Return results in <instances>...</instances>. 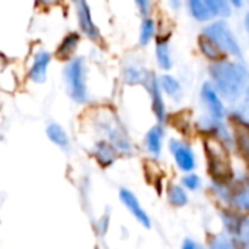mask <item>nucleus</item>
<instances>
[{
    "instance_id": "23",
    "label": "nucleus",
    "mask_w": 249,
    "mask_h": 249,
    "mask_svg": "<svg viewBox=\"0 0 249 249\" xmlns=\"http://www.w3.org/2000/svg\"><path fill=\"white\" fill-rule=\"evenodd\" d=\"M196 48L198 51V54L209 63H216L220 61L223 58H228L207 36H204L203 34H198L196 38Z\"/></svg>"
},
{
    "instance_id": "13",
    "label": "nucleus",
    "mask_w": 249,
    "mask_h": 249,
    "mask_svg": "<svg viewBox=\"0 0 249 249\" xmlns=\"http://www.w3.org/2000/svg\"><path fill=\"white\" fill-rule=\"evenodd\" d=\"M168 149L175 160L177 168L184 172H194L196 166H197V159H196V153L194 149L190 143H187L182 139H171L168 142Z\"/></svg>"
},
{
    "instance_id": "28",
    "label": "nucleus",
    "mask_w": 249,
    "mask_h": 249,
    "mask_svg": "<svg viewBox=\"0 0 249 249\" xmlns=\"http://www.w3.org/2000/svg\"><path fill=\"white\" fill-rule=\"evenodd\" d=\"M181 184L187 191H197L201 187V178L194 172H188L181 178Z\"/></svg>"
},
{
    "instance_id": "35",
    "label": "nucleus",
    "mask_w": 249,
    "mask_h": 249,
    "mask_svg": "<svg viewBox=\"0 0 249 249\" xmlns=\"http://www.w3.org/2000/svg\"><path fill=\"white\" fill-rule=\"evenodd\" d=\"M242 26H244V31L247 34V36L249 38V10H247L242 16Z\"/></svg>"
},
{
    "instance_id": "19",
    "label": "nucleus",
    "mask_w": 249,
    "mask_h": 249,
    "mask_svg": "<svg viewBox=\"0 0 249 249\" xmlns=\"http://www.w3.org/2000/svg\"><path fill=\"white\" fill-rule=\"evenodd\" d=\"M82 38L83 36H82V34L79 31L67 32L61 38V41H60V44H58V47L55 50V54H54L55 58H58V60L66 63V61L71 60L73 57H76V51L79 50Z\"/></svg>"
},
{
    "instance_id": "24",
    "label": "nucleus",
    "mask_w": 249,
    "mask_h": 249,
    "mask_svg": "<svg viewBox=\"0 0 249 249\" xmlns=\"http://www.w3.org/2000/svg\"><path fill=\"white\" fill-rule=\"evenodd\" d=\"M45 134H47L48 140H50L54 146H57L58 149L67 150V149L70 147V137H69V133H67V130H66L61 124H58V123H55V121L48 123L47 127H45Z\"/></svg>"
},
{
    "instance_id": "32",
    "label": "nucleus",
    "mask_w": 249,
    "mask_h": 249,
    "mask_svg": "<svg viewBox=\"0 0 249 249\" xmlns=\"http://www.w3.org/2000/svg\"><path fill=\"white\" fill-rule=\"evenodd\" d=\"M109 220H111V217H109V214H108V213H107V214H104V216L99 219L96 229H98V232H99V235H101V236H105V235H107V232H108V229H109Z\"/></svg>"
},
{
    "instance_id": "38",
    "label": "nucleus",
    "mask_w": 249,
    "mask_h": 249,
    "mask_svg": "<svg viewBox=\"0 0 249 249\" xmlns=\"http://www.w3.org/2000/svg\"><path fill=\"white\" fill-rule=\"evenodd\" d=\"M248 165H249V160H248Z\"/></svg>"
},
{
    "instance_id": "16",
    "label": "nucleus",
    "mask_w": 249,
    "mask_h": 249,
    "mask_svg": "<svg viewBox=\"0 0 249 249\" xmlns=\"http://www.w3.org/2000/svg\"><path fill=\"white\" fill-rule=\"evenodd\" d=\"M90 155L102 169H108V168L114 166V163L121 156L118 153V150L105 139H99L92 144Z\"/></svg>"
},
{
    "instance_id": "21",
    "label": "nucleus",
    "mask_w": 249,
    "mask_h": 249,
    "mask_svg": "<svg viewBox=\"0 0 249 249\" xmlns=\"http://www.w3.org/2000/svg\"><path fill=\"white\" fill-rule=\"evenodd\" d=\"M184 12L188 15V18L193 22H196L201 26L214 19L212 9L209 7V4L204 0H185Z\"/></svg>"
},
{
    "instance_id": "14",
    "label": "nucleus",
    "mask_w": 249,
    "mask_h": 249,
    "mask_svg": "<svg viewBox=\"0 0 249 249\" xmlns=\"http://www.w3.org/2000/svg\"><path fill=\"white\" fill-rule=\"evenodd\" d=\"M118 198L121 201V204L125 207V210L134 217V220L144 229H150L152 228V219L147 214V212L143 209L140 200L137 198V196L128 190V188H120L118 191Z\"/></svg>"
},
{
    "instance_id": "7",
    "label": "nucleus",
    "mask_w": 249,
    "mask_h": 249,
    "mask_svg": "<svg viewBox=\"0 0 249 249\" xmlns=\"http://www.w3.org/2000/svg\"><path fill=\"white\" fill-rule=\"evenodd\" d=\"M198 99L206 115L216 120H226L229 111L228 105L209 79L201 82L198 89Z\"/></svg>"
},
{
    "instance_id": "6",
    "label": "nucleus",
    "mask_w": 249,
    "mask_h": 249,
    "mask_svg": "<svg viewBox=\"0 0 249 249\" xmlns=\"http://www.w3.org/2000/svg\"><path fill=\"white\" fill-rule=\"evenodd\" d=\"M220 220L226 235L239 247L249 249V214L235 209H225L220 212Z\"/></svg>"
},
{
    "instance_id": "37",
    "label": "nucleus",
    "mask_w": 249,
    "mask_h": 249,
    "mask_svg": "<svg viewBox=\"0 0 249 249\" xmlns=\"http://www.w3.org/2000/svg\"><path fill=\"white\" fill-rule=\"evenodd\" d=\"M247 3H248V7H249V0H247Z\"/></svg>"
},
{
    "instance_id": "18",
    "label": "nucleus",
    "mask_w": 249,
    "mask_h": 249,
    "mask_svg": "<svg viewBox=\"0 0 249 249\" xmlns=\"http://www.w3.org/2000/svg\"><path fill=\"white\" fill-rule=\"evenodd\" d=\"M165 124H153L144 134L143 139V146L144 150L149 153V156L152 158H159L162 155V149H163V140H165Z\"/></svg>"
},
{
    "instance_id": "15",
    "label": "nucleus",
    "mask_w": 249,
    "mask_h": 249,
    "mask_svg": "<svg viewBox=\"0 0 249 249\" xmlns=\"http://www.w3.org/2000/svg\"><path fill=\"white\" fill-rule=\"evenodd\" d=\"M51 60H53V54L50 51H47L44 48L36 50L34 53V55L31 58V64L28 67V73H26L28 80L35 85L45 83Z\"/></svg>"
},
{
    "instance_id": "30",
    "label": "nucleus",
    "mask_w": 249,
    "mask_h": 249,
    "mask_svg": "<svg viewBox=\"0 0 249 249\" xmlns=\"http://www.w3.org/2000/svg\"><path fill=\"white\" fill-rule=\"evenodd\" d=\"M165 6H166L169 13L178 15V13H181L184 10L185 0H165Z\"/></svg>"
},
{
    "instance_id": "26",
    "label": "nucleus",
    "mask_w": 249,
    "mask_h": 249,
    "mask_svg": "<svg viewBox=\"0 0 249 249\" xmlns=\"http://www.w3.org/2000/svg\"><path fill=\"white\" fill-rule=\"evenodd\" d=\"M209 7L212 9L214 18H223V19H231L235 13V9L228 0H204Z\"/></svg>"
},
{
    "instance_id": "27",
    "label": "nucleus",
    "mask_w": 249,
    "mask_h": 249,
    "mask_svg": "<svg viewBox=\"0 0 249 249\" xmlns=\"http://www.w3.org/2000/svg\"><path fill=\"white\" fill-rule=\"evenodd\" d=\"M206 249H244L239 247L233 239L228 235H214L209 239V245Z\"/></svg>"
},
{
    "instance_id": "22",
    "label": "nucleus",
    "mask_w": 249,
    "mask_h": 249,
    "mask_svg": "<svg viewBox=\"0 0 249 249\" xmlns=\"http://www.w3.org/2000/svg\"><path fill=\"white\" fill-rule=\"evenodd\" d=\"M159 32V22L153 15L150 16H143L139 25V32H137V44L140 48H146L150 44H153L156 35Z\"/></svg>"
},
{
    "instance_id": "2",
    "label": "nucleus",
    "mask_w": 249,
    "mask_h": 249,
    "mask_svg": "<svg viewBox=\"0 0 249 249\" xmlns=\"http://www.w3.org/2000/svg\"><path fill=\"white\" fill-rule=\"evenodd\" d=\"M200 34L207 36L228 58L245 60V50L244 45L231 25L229 19L214 18L209 23L203 25Z\"/></svg>"
},
{
    "instance_id": "34",
    "label": "nucleus",
    "mask_w": 249,
    "mask_h": 249,
    "mask_svg": "<svg viewBox=\"0 0 249 249\" xmlns=\"http://www.w3.org/2000/svg\"><path fill=\"white\" fill-rule=\"evenodd\" d=\"M181 249H206L204 247H201L198 242H196L194 239L191 238H185L182 241V245H181Z\"/></svg>"
},
{
    "instance_id": "3",
    "label": "nucleus",
    "mask_w": 249,
    "mask_h": 249,
    "mask_svg": "<svg viewBox=\"0 0 249 249\" xmlns=\"http://www.w3.org/2000/svg\"><path fill=\"white\" fill-rule=\"evenodd\" d=\"M203 150L212 181L217 184H231L233 181V166L229 153L231 149L216 139L204 137Z\"/></svg>"
},
{
    "instance_id": "10",
    "label": "nucleus",
    "mask_w": 249,
    "mask_h": 249,
    "mask_svg": "<svg viewBox=\"0 0 249 249\" xmlns=\"http://www.w3.org/2000/svg\"><path fill=\"white\" fill-rule=\"evenodd\" d=\"M153 55L156 67L160 73H171L175 66L174 51H172V32L162 31L159 26V32L153 41Z\"/></svg>"
},
{
    "instance_id": "36",
    "label": "nucleus",
    "mask_w": 249,
    "mask_h": 249,
    "mask_svg": "<svg viewBox=\"0 0 249 249\" xmlns=\"http://www.w3.org/2000/svg\"><path fill=\"white\" fill-rule=\"evenodd\" d=\"M228 1L232 4V7L235 9V12L244 9V6H245V3H247V0H228Z\"/></svg>"
},
{
    "instance_id": "8",
    "label": "nucleus",
    "mask_w": 249,
    "mask_h": 249,
    "mask_svg": "<svg viewBox=\"0 0 249 249\" xmlns=\"http://www.w3.org/2000/svg\"><path fill=\"white\" fill-rule=\"evenodd\" d=\"M196 127L204 137L216 139V140L222 142L226 147L235 149L233 134H232V130L226 120H216V118H212L204 114L197 120Z\"/></svg>"
},
{
    "instance_id": "25",
    "label": "nucleus",
    "mask_w": 249,
    "mask_h": 249,
    "mask_svg": "<svg viewBox=\"0 0 249 249\" xmlns=\"http://www.w3.org/2000/svg\"><path fill=\"white\" fill-rule=\"evenodd\" d=\"M166 198H168V203L177 209L185 207L190 200L187 190L181 184H171L166 190Z\"/></svg>"
},
{
    "instance_id": "31",
    "label": "nucleus",
    "mask_w": 249,
    "mask_h": 249,
    "mask_svg": "<svg viewBox=\"0 0 249 249\" xmlns=\"http://www.w3.org/2000/svg\"><path fill=\"white\" fill-rule=\"evenodd\" d=\"M244 115H247L249 117V85L247 86V89L244 90V93H242V98L239 99V102H238V107H236Z\"/></svg>"
},
{
    "instance_id": "17",
    "label": "nucleus",
    "mask_w": 249,
    "mask_h": 249,
    "mask_svg": "<svg viewBox=\"0 0 249 249\" xmlns=\"http://www.w3.org/2000/svg\"><path fill=\"white\" fill-rule=\"evenodd\" d=\"M153 70H149L146 66L139 61H128L123 66L121 77L127 86H146Z\"/></svg>"
},
{
    "instance_id": "29",
    "label": "nucleus",
    "mask_w": 249,
    "mask_h": 249,
    "mask_svg": "<svg viewBox=\"0 0 249 249\" xmlns=\"http://www.w3.org/2000/svg\"><path fill=\"white\" fill-rule=\"evenodd\" d=\"M134 6L139 12V15L143 16H150L153 15V7H155V1L153 0H133Z\"/></svg>"
},
{
    "instance_id": "1",
    "label": "nucleus",
    "mask_w": 249,
    "mask_h": 249,
    "mask_svg": "<svg viewBox=\"0 0 249 249\" xmlns=\"http://www.w3.org/2000/svg\"><path fill=\"white\" fill-rule=\"evenodd\" d=\"M207 77L226 105H238L249 85V66L245 60L223 58L207 64Z\"/></svg>"
},
{
    "instance_id": "12",
    "label": "nucleus",
    "mask_w": 249,
    "mask_h": 249,
    "mask_svg": "<svg viewBox=\"0 0 249 249\" xmlns=\"http://www.w3.org/2000/svg\"><path fill=\"white\" fill-rule=\"evenodd\" d=\"M144 89L147 90V95L150 99V109L156 118V123L166 124L169 120V112H168L166 98L159 85V74L156 71H152Z\"/></svg>"
},
{
    "instance_id": "33",
    "label": "nucleus",
    "mask_w": 249,
    "mask_h": 249,
    "mask_svg": "<svg viewBox=\"0 0 249 249\" xmlns=\"http://www.w3.org/2000/svg\"><path fill=\"white\" fill-rule=\"evenodd\" d=\"M61 1L63 0H34V3L38 9H50V7L60 4Z\"/></svg>"
},
{
    "instance_id": "20",
    "label": "nucleus",
    "mask_w": 249,
    "mask_h": 249,
    "mask_svg": "<svg viewBox=\"0 0 249 249\" xmlns=\"http://www.w3.org/2000/svg\"><path fill=\"white\" fill-rule=\"evenodd\" d=\"M159 85L165 95L172 102H181L184 96V85L178 76L171 73H160L159 74Z\"/></svg>"
},
{
    "instance_id": "5",
    "label": "nucleus",
    "mask_w": 249,
    "mask_h": 249,
    "mask_svg": "<svg viewBox=\"0 0 249 249\" xmlns=\"http://www.w3.org/2000/svg\"><path fill=\"white\" fill-rule=\"evenodd\" d=\"M95 128L99 134H102L105 140H108L120 155H131L134 150V144L124 127V124L118 120L115 114L102 115L95 123Z\"/></svg>"
},
{
    "instance_id": "9",
    "label": "nucleus",
    "mask_w": 249,
    "mask_h": 249,
    "mask_svg": "<svg viewBox=\"0 0 249 249\" xmlns=\"http://www.w3.org/2000/svg\"><path fill=\"white\" fill-rule=\"evenodd\" d=\"M70 1L74 7V15H76L79 32L82 34V36L88 38L89 41L95 44L102 42V34H101L99 26L93 20L89 1L88 0H70Z\"/></svg>"
},
{
    "instance_id": "11",
    "label": "nucleus",
    "mask_w": 249,
    "mask_h": 249,
    "mask_svg": "<svg viewBox=\"0 0 249 249\" xmlns=\"http://www.w3.org/2000/svg\"><path fill=\"white\" fill-rule=\"evenodd\" d=\"M216 196L232 209L249 214V181L242 184H233L232 181L231 184L220 185Z\"/></svg>"
},
{
    "instance_id": "4",
    "label": "nucleus",
    "mask_w": 249,
    "mask_h": 249,
    "mask_svg": "<svg viewBox=\"0 0 249 249\" xmlns=\"http://www.w3.org/2000/svg\"><path fill=\"white\" fill-rule=\"evenodd\" d=\"M63 80L69 98L77 105L90 102V92L88 86V64L83 55H76L64 63Z\"/></svg>"
}]
</instances>
